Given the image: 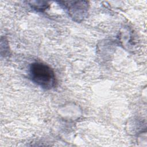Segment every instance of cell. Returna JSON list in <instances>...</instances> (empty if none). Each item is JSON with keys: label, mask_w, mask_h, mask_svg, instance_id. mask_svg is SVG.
I'll list each match as a JSON object with an SVG mask.
<instances>
[{"label": "cell", "mask_w": 147, "mask_h": 147, "mask_svg": "<svg viewBox=\"0 0 147 147\" xmlns=\"http://www.w3.org/2000/svg\"><path fill=\"white\" fill-rule=\"evenodd\" d=\"M29 73L31 80L44 89H52L57 84V80L53 70L43 63L34 62L32 63L29 67Z\"/></svg>", "instance_id": "6da1fadb"}, {"label": "cell", "mask_w": 147, "mask_h": 147, "mask_svg": "<svg viewBox=\"0 0 147 147\" xmlns=\"http://www.w3.org/2000/svg\"><path fill=\"white\" fill-rule=\"evenodd\" d=\"M65 8L68 11L69 14H71L73 18L77 19L79 21V19H82L84 15L86 13L87 9V2L82 1H69L63 2Z\"/></svg>", "instance_id": "7a4b0ae2"}]
</instances>
